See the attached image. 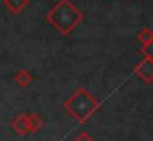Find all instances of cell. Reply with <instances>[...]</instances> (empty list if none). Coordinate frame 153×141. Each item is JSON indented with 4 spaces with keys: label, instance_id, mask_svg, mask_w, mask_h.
Instances as JSON below:
<instances>
[{
    "label": "cell",
    "instance_id": "cell-5",
    "mask_svg": "<svg viewBox=\"0 0 153 141\" xmlns=\"http://www.w3.org/2000/svg\"><path fill=\"white\" fill-rule=\"evenodd\" d=\"M13 82L18 85V86H28L31 82H33V76L28 70L22 68V70H18L15 74H13Z\"/></svg>",
    "mask_w": 153,
    "mask_h": 141
},
{
    "label": "cell",
    "instance_id": "cell-9",
    "mask_svg": "<svg viewBox=\"0 0 153 141\" xmlns=\"http://www.w3.org/2000/svg\"><path fill=\"white\" fill-rule=\"evenodd\" d=\"M71 141H95V138H92L88 132H80V134H77Z\"/></svg>",
    "mask_w": 153,
    "mask_h": 141
},
{
    "label": "cell",
    "instance_id": "cell-4",
    "mask_svg": "<svg viewBox=\"0 0 153 141\" xmlns=\"http://www.w3.org/2000/svg\"><path fill=\"white\" fill-rule=\"evenodd\" d=\"M135 74L144 82V83H152L153 82V59L146 56L143 61H140L135 68H134Z\"/></svg>",
    "mask_w": 153,
    "mask_h": 141
},
{
    "label": "cell",
    "instance_id": "cell-2",
    "mask_svg": "<svg viewBox=\"0 0 153 141\" xmlns=\"http://www.w3.org/2000/svg\"><path fill=\"white\" fill-rule=\"evenodd\" d=\"M64 110L79 123H86L100 108V101L85 88H77L62 104Z\"/></svg>",
    "mask_w": 153,
    "mask_h": 141
},
{
    "label": "cell",
    "instance_id": "cell-6",
    "mask_svg": "<svg viewBox=\"0 0 153 141\" xmlns=\"http://www.w3.org/2000/svg\"><path fill=\"white\" fill-rule=\"evenodd\" d=\"M4 7L12 13H19L28 6V0H3Z\"/></svg>",
    "mask_w": 153,
    "mask_h": 141
},
{
    "label": "cell",
    "instance_id": "cell-8",
    "mask_svg": "<svg viewBox=\"0 0 153 141\" xmlns=\"http://www.w3.org/2000/svg\"><path fill=\"white\" fill-rule=\"evenodd\" d=\"M141 52H143L146 56H149V58H152L153 59V39L147 43V45H144V46H143Z\"/></svg>",
    "mask_w": 153,
    "mask_h": 141
},
{
    "label": "cell",
    "instance_id": "cell-3",
    "mask_svg": "<svg viewBox=\"0 0 153 141\" xmlns=\"http://www.w3.org/2000/svg\"><path fill=\"white\" fill-rule=\"evenodd\" d=\"M43 122L39 114L36 113H22L13 117L10 122V128L15 134L18 135H27V134H34L42 128Z\"/></svg>",
    "mask_w": 153,
    "mask_h": 141
},
{
    "label": "cell",
    "instance_id": "cell-1",
    "mask_svg": "<svg viewBox=\"0 0 153 141\" xmlns=\"http://www.w3.org/2000/svg\"><path fill=\"white\" fill-rule=\"evenodd\" d=\"M46 19L59 34L68 36L83 21V13L70 0H59L49 9Z\"/></svg>",
    "mask_w": 153,
    "mask_h": 141
},
{
    "label": "cell",
    "instance_id": "cell-7",
    "mask_svg": "<svg viewBox=\"0 0 153 141\" xmlns=\"http://www.w3.org/2000/svg\"><path fill=\"white\" fill-rule=\"evenodd\" d=\"M137 39H138V42L144 46V45H147V43L153 39V31L150 30V28H143V30L138 33Z\"/></svg>",
    "mask_w": 153,
    "mask_h": 141
}]
</instances>
